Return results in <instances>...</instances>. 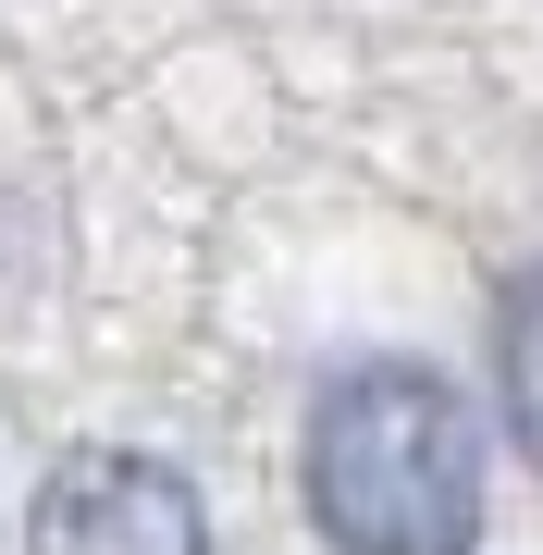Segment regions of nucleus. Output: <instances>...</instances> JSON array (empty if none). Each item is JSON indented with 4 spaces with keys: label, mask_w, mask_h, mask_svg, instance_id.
<instances>
[{
    "label": "nucleus",
    "mask_w": 543,
    "mask_h": 555,
    "mask_svg": "<svg viewBox=\"0 0 543 555\" xmlns=\"http://www.w3.org/2000/svg\"><path fill=\"white\" fill-rule=\"evenodd\" d=\"M506 420H519V444L543 469V272L506 297Z\"/></svg>",
    "instance_id": "7ed1b4c3"
},
{
    "label": "nucleus",
    "mask_w": 543,
    "mask_h": 555,
    "mask_svg": "<svg viewBox=\"0 0 543 555\" xmlns=\"http://www.w3.org/2000/svg\"><path fill=\"white\" fill-rule=\"evenodd\" d=\"M38 555H210V518L185 494V469L87 444V456H62L50 494H38Z\"/></svg>",
    "instance_id": "f03ea898"
},
{
    "label": "nucleus",
    "mask_w": 543,
    "mask_h": 555,
    "mask_svg": "<svg viewBox=\"0 0 543 555\" xmlns=\"http://www.w3.org/2000/svg\"><path fill=\"white\" fill-rule=\"evenodd\" d=\"M309 518L334 555H469L482 543V433L432 371L383 358L309 408Z\"/></svg>",
    "instance_id": "f257e3e1"
}]
</instances>
